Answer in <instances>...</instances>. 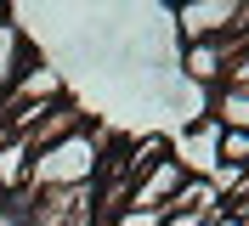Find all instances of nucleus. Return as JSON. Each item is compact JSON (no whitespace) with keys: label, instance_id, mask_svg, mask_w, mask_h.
<instances>
[{"label":"nucleus","instance_id":"f257e3e1","mask_svg":"<svg viewBox=\"0 0 249 226\" xmlns=\"http://www.w3.org/2000/svg\"><path fill=\"white\" fill-rule=\"evenodd\" d=\"M102 136L96 130H74L51 141L46 153H34L29 164V192H57V187H96V170H102Z\"/></svg>","mask_w":249,"mask_h":226},{"label":"nucleus","instance_id":"39448f33","mask_svg":"<svg viewBox=\"0 0 249 226\" xmlns=\"http://www.w3.org/2000/svg\"><path fill=\"white\" fill-rule=\"evenodd\" d=\"M0 17H6V12H0Z\"/></svg>","mask_w":249,"mask_h":226},{"label":"nucleus","instance_id":"20e7f679","mask_svg":"<svg viewBox=\"0 0 249 226\" xmlns=\"http://www.w3.org/2000/svg\"><path fill=\"white\" fill-rule=\"evenodd\" d=\"M29 57V45H23V34L0 17V96H6V85H12V74H17V62Z\"/></svg>","mask_w":249,"mask_h":226},{"label":"nucleus","instance_id":"f03ea898","mask_svg":"<svg viewBox=\"0 0 249 226\" xmlns=\"http://www.w3.org/2000/svg\"><path fill=\"white\" fill-rule=\"evenodd\" d=\"M187 187V170L176 164V158H159L147 175L130 187V198H124V209H147V215H170V204H176V192Z\"/></svg>","mask_w":249,"mask_h":226},{"label":"nucleus","instance_id":"7ed1b4c3","mask_svg":"<svg viewBox=\"0 0 249 226\" xmlns=\"http://www.w3.org/2000/svg\"><path fill=\"white\" fill-rule=\"evenodd\" d=\"M176 17H181L187 45H193V40H221L227 29L244 34V6H227V0H215V6H181Z\"/></svg>","mask_w":249,"mask_h":226}]
</instances>
